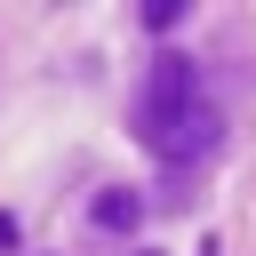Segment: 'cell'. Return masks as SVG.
I'll return each mask as SVG.
<instances>
[{
	"label": "cell",
	"instance_id": "cell-1",
	"mask_svg": "<svg viewBox=\"0 0 256 256\" xmlns=\"http://www.w3.org/2000/svg\"><path fill=\"white\" fill-rule=\"evenodd\" d=\"M192 112H200V72H192V56L184 48H160L152 56V72H144V88H136V104H128V136L144 144V152H176V136L192 128Z\"/></svg>",
	"mask_w": 256,
	"mask_h": 256
},
{
	"label": "cell",
	"instance_id": "cell-2",
	"mask_svg": "<svg viewBox=\"0 0 256 256\" xmlns=\"http://www.w3.org/2000/svg\"><path fill=\"white\" fill-rule=\"evenodd\" d=\"M136 216H144V200H136V192H96V224H104V232H128Z\"/></svg>",
	"mask_w": 256,
	"mask_h": 256
},
{
	"label": "cell",
	"instance_id": "cell-3",
	"mask_svg": "<svg viewBox=\"0 0 256 256\" xmlns=\"http://www.w3.org/2000/svg\"><path fill=\"white\" fill-rule=\"evenodd\" d=\"M136 16H144V24H152V32H168V24H184V0H144V8H136Z\"/></svg>",
	"mask_w": 256,
	"mask_h": 256
},
{
	"label": "cell",
	"instance_id": "cell-4",
	"mask_svg": "<svg viewBox=\"0 0 256 256\" xmlns=\"http://www.w3.org/2000/svg\"><path fill=\"white\" fill-rule=\"evenodd\" d=\"M8 240H16V224H8V216H0V248H8Z\"/></svg>",
	"mask_w": 256,
	"mask_h": 256
},
{
	"label": "cell",
	"instance_id": "cell-5",
	"mask_svg": "<svg viewBox=\"0 0 256 256\" xmlns=\"http://www.w3.org/2000/svg\"><path fill=\"white\" fill-rule=\"evenodd\" d=\"M136 256H160V248H136Z\"/></svg>",
	"mask_w": 256,
	"mask_h": 256
}]
</instances>
